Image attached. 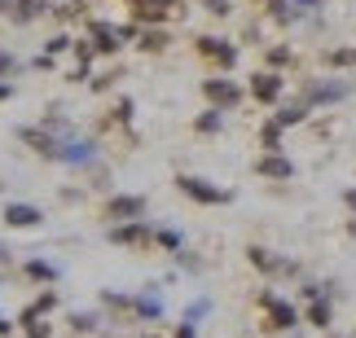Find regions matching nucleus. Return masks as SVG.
Masks as SVG:
<instances>
[{"instance_id":"nucleus-16","label":"nucleus","mask_w":356,"mask_h":338,"mask_svg":"<svg viewBox=\"0 0 356 338\" xmlns=\"http://www.w3.org/2000/svg\"><path fill=\"white\" fill-rule=\"evenodd\" d=\"M325 321H330V307L317 303V307H312V326H325Z\"/></svg>"},{"instance_id":"nucleus-20","label":"nucleus","mask_w":356,"mask_h":338,"mask_svg":"<svg viewBox=\"0 0 356 338\" xmlns=\"http://www.w3.org/2000/svg\"><path fill=\"white\" fill-rule=\"evenodd\" d=\"M348 207H356V189H352V194H348Z\"/></svg>"},{"instance_id":"nucleus-22","label":"nucleus","mask_w":356,"mask_h":338,"mask_svg":"<svg viewBox=\"0 0 356 338\" xmlns=\"http://www.w3.org/2000/svg\"><path fill=\"white\" fill-rule=\"evenodd\" d=\"M5 5H9V0H0V9H5Z\"/></svg>"},{"instance_id":"nucleus-19","label":"nucleus","mask_w":356,"mask_h":338,"mask_svg":"<svg viewBox=\"0 0 356 338\" xmlns=\"http://www.w3.org/2000/svg\"><path fill=\"white\" fill-rule=\"evenodd\" d=\"M5 71H13V58H9V53H0V75H5Z\"/></svg>"},{"instance_id":"nucleus-8","label":"nucleus","mask_w":356,"mask_h":338,"mask_svg":"<svg viewBox=\"0 0 356 338\" xmlns=\"http://www.w3.org/2000/svg\"><path fill=\"white\" fill-rule=\"evenodd\" d=\"M251 92H255L259 101H273V97H277V92H282V79H277V75H255Z\"/></svg>"},{"instance_id":"nucleus-18","label":"nucleus","mask_w":356,"mask_h":338,"mask_svg":"<svg viewBox=\"0 0 356 338\" xmlns=\"http://www.w3.org/2000/svg\"><path fill=\"white\" fill-rule=\"evenodd\" d=\"M198 128H202V132H216V128H220V119L207 115V119H198Z\"/></svg>"},{"instance_id":"nucleus-6","label":"nucleus","mask_w":356,"mask_h":338,"mask_svg":"<svg viewBox=\"0 0 356 338\" xmlns=\"http://www.w3.org/2000/svg\"><path fill=\"white\" fill-rule=\"evenodd\" d=\"M141 211H145L141 198H115L111 207H106V215H111V220H136Z\"/></svg>"},{"instance_id":"nucleus-7","label":"nucleus","mask_w":356,"mask_h":338,"mask_svg":"<svg viewBox=\"0 0 356 338\" xmlns=\"http://www.w3.org/2000/svg\"><path fill=\"white\" fill-rule=\"evenodd\" d=\"M92 40H97V49H102V53H115V49H119V40H123V31H115L111 22H92Z\"/></svg>"},{"instance_id":"nucleus-21","label":"nucleus","mask_w":356,"mask_h":338,"mask_svg":"<svg viewBox=\"0 0 356 338\" xmlns=\"http://www.w3.org/2000/svg\"><path fill=\"white\" fill-rule=\"evenodd\" d=\"M5 330H9V326H5V316H0V334H5Z\"/></svg>"},{"instance_id":"nucleus-4","label":"nucleus","mask_w":356,"mask_h":338,"mask_svg":"<svg viewBox=\"0 0 356 338\" xmlns=\"http://www.w3.org/2000/svg\"><path fill=\"white\" fill-rule=\"evenodd\" d=\"M202 92H207L216 105H234V101H238V84H229V79H207V84H202Z\"/></svg>"},{"instance_id":"nucleus-15","label":"nucleus","mask_w":356,"mask_h":338,"mask_svg":"<svg viewBox=\"0 0 356 338\" xmlns=\"http://www.w3.org/2000/svg\"><path fill=\"white\" fill-rule=\"evenodd\" d=\"M71 326H75L79 334H84V330H92V326H97V321H92V316H84V312H75V316H71Z\"/></svg>"},{"instance_id":"nucleus-13","label":"nucleus","mask_w":356,"mask_h":338,"mask_svg":"<svg viewBox=\"0 0 356 338\" xmlns=\"http://www.w3.org/2000/svg\"><path fill=\"white\" fill-rule=\"evenodd\" d=\"M259 171H264V176H291V163H286V158H264Z\"/></svg>"},{"instance_id":"nucleus-1","label":"nucleus","mask_w":356,"mask_h":338,"mask_svg":"<svg viewBox=\"0 0 356 338\" xmlns=\"http://www.w3.org/2000/svg\"><path fill=\"white\" fill-rule=\"evenodd\" d=\"M5 220H9L13 228H35L44 215H40L35 207H26V202H9V207H5Z\"/></svg>"},{"instance_id":"nucleus-23","label":"nucleus","mask_w":356,"mask_h":338,"mask_svg":"<svg viewBox=\"0 0 356 338\" xmlns=\"http://www.w3.org/2000/svg\"><path fill=\"white\" fill-rule=\"evenodd\" d=\"M308 5H312V0H308Z\"/></svg>"},{"instance_id":"nucleus-10","label":"nucleus","mask_w":356,"mask_h":338,"mask_svg":"<svg viewBox=\"0 0 356 338\" xmlns=\"http://www.w3.org/2000/svg\"><path fill=\"white\" fill-rule=\"evenodd\" d=\"M198 49H202V53H207V58H216V62H225V66H229V62H234V49H225V44H220V40H198Z\"/></svg>"},{"instance_id":"nucleus-5","label":"nucleus","mask_w":356,"mask_h":338,"mask_svg":"<svg viewBox=\"0 0 356 338\" xmlns=\"http://www.w3.org/2000/svg\"><path fill=\"white\" fill-rule=\"evenodd\" d=\"M264 307H268V316H273V326H277V330H291V326H295V307H291V303H282V299H273V294H264Z\"/></svg>"},{"instance_id":"nucleus-17","label":"nucleus","mask_w":356,"mask_h":338,"mask_svg":"<svg viewBox=\"0 0 356 338\" xmlns=\"http://www.w3.org/2000/svg\"><path fill=\"white\" fill-rule=\"evenodd\" d=\"M26 273H31L35 281H44V277H53V268H49V264H31V268H26Z\"/></svg>"},{"instance_id":"nucleus-2","label":"nucleus","mask_w":356,"mask_h":338,"mask_svg":"<svg viewBox=\"0 0 356 338\" xmlns=\"http://www.w3.org/2000/svg\"><path fill=\"white\" fill-rule=\"evenodd\" d=\"M132 9H136V18H154V22H163L168 13L176 9V0H132Z\"/></svg>"},{"instance_id":"nucleus-3","label":"nucleus","mask_w":356,"mask_h":338,"mask_svg":"<svg viewBox=\"0 0 356 338\" xmlns=\"http://www.w3.org/2000/svg\"><path fill=\"white\" fill-rule=\"evenodd\" d=\"M181 189H185L189 198H198V202H229V194H225V189H211L207 180H189V176H185V180H181Z\"/></svg>"},{"instance_id":"nucleus-14","label":"nucleus","mask_w":356,"mask_h":338,"mask_svg":"<svg viewBox=\"0 0 356 338\" xmlns=\"http://www.w3.org/2000/svg\"><path fill=\"white\" fill-rule=\"evenodd\" d=\"M26 338H49V321H26Z\"/></svg>"},{"instance_id":"nucleus-9","label":"nucleus","mask_w":356,"mask_h":338,"mask_svg":"<svg viewBox=\"0 0 356 338\" xmlns=\"http://www.w3.org/2000/svg\"><path fill=\"white\" fill-rule=\"evenodd\" d=\"M13 9H18V22H31L49 9V0H13Z\"/></svg>"},{"instance_id":"nucleus-12","label":"nucleus","mask_w":356,"mask_h":338,"mask_svg":"<svg viewBox=\"0 0 356 338\" xmlns=\"http://www.w3.org/2000/svg\"><path fill=\"white\" fill-rule=\"evenodd\" d=\"M53 303H58V299H53V294H40V299H35V303H31V307H26V312H22V326H26V321H40V316H44Z\"/></svg>"},{"instance_id":"nucleus-11","label":"nucleus","mask_w":356,"mask_h":338,"mask_svg":"<svg viewBox=\"0 0 356 338\" xmlns=\"http://www.w3.org/2000/svg\"><path fill=\"white\" fill-rule=\"evenodd\" d=\"M111 237H115V242H145L149 228H145V224H123V228H115Z\"/></svg>"}]
</instances>
